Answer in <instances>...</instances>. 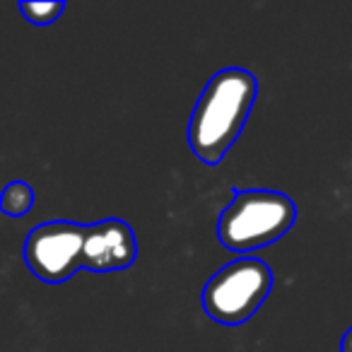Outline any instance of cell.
<instances>
[{
    "instance_id": "cell-1",
    "label": "cell",
    "mask_w": 352,
    "mask_h": 352,
    "mask_svg": "<svg viewBox=\"0 0 352 352\" xmlns=\"http://www.w3.org/2000/svg\"><path fill=\"white\" fill-rule=\"evenodd\" d=\"M138 241L131 225L109 217L92 225L51 220L32 227L25 239V263L34 278L58 285L78 270L118 273L135 263Z\"/></svg>"
},
{
    "instance_id": "cell-2",
    "label": "cell",
    "mask_w": 352,
    "mask_h": 352,
    "mask_svg": "<svg viewBox=\"0 0 352 352\" xmlns=\"http://www.w3.org/2000/svg\"><path fill=\"white\" fill-rule=\"evenodd\" d=\"M258 97V80L246 68H222L208 80L188 121V147L206 164L225 160L239 140Z\"/></svg>"
},
{
    "instance_id": "cell-3",
    "label": "cell",
    "mask_w": 352,
    "mask_h": 352,
    "mask_svg": "<svg viewBox=\"0 0 352 352\" xmlns=\"http://www.w3.org/2000/svg\"><path fill=\"white\" fill-rule=\"evenodd\" d=\"M294 222L297 203L285 193L270 188L234 191L217 220V239L225 249L249 256L256 249L283 239Z\"/></svg>"
},
{
    "instance_id": "cell-4",
    "label": "cell",
    "mask_w": 352,
    "mask_h": 352,
    "mask_svg": "<svg viewBox=\"0 0 352 352\" xmlns=\"http://www.w3.org/2000/svg\"><path fill=\"white\" fill-rule=\"evenodd\" d=\"M273 270L256 256H241L225 263L203 287V309L222 326L246 323L268 299Z\"/></svg>"
},
{
    "instance_id": "cell-5",
    "label": "cell",
    "mask_w": 352,
    "mask_h": 352,
    "mask_svg": "<svg viewBox=\"0 0 352 352\" xmlns=\"http://www.w3.org/2000/svg\"><path fill=\"white\" fill-rule=\"evenodd\" d=\"M34 206V191L27 182H10L0 193V212L8 217H25Z\"/></svg>"
},
{
    "instance_id": "cell-6",
    "label": "cell",
    "mask_w": 352,
    "mask_h": 352,
    "mask_svg": "<svg viewBox=\"0 0 352 352\" xmlns=\"http://www.w3.org/2000/svg\"><path fill=\"white\" fill-rule=\"evenodd\" d=\"M17 10L27 17V22L32 25H51L56 22L65 10V3L63 0H56V3H20Z\"/></svg>"
},
{
    "instance_id": "cell-7",
    "label": "cell",
    "mask_w": 352,
    "mask_h": 352,
    "mask_svg": "<svg viewBox=\"0 0 352 352\" xmlns=\"http://www.w3.org/2000/svg\"><path fill=\"white\" fill-rule=\"evenodd\" d=\"M340 352H352V328H347L342 333V340H340Z\"/></svg>"
}]
</instances>
